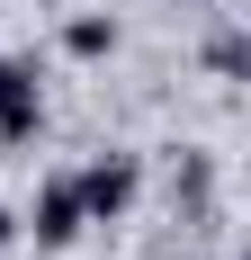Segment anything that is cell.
<instances>
[{
    "label": "cell",
    "instance_id": "1",
    "mask_svg": "<svg viewBox=\"0 0 251 260\" xmlns=\"http://www.w3.org/2000/svg\"><path fill=\"white\" fill-rule=\"evenodd\" d=\"M72 188H81V215H90V224H117V215L135 207V161L108 153V161H90V171H72Z\"/></svg>",
    "mask_w": 251,
    "mask_h": 260
},
{
    "label": "cell",
    "instance_id": "2",
    "mask_svg": "<svg viewBox=\"0 0 251 260\" xmlns=\"http://www.w3.org/2000/svg\"><path fill=\"white\" fill-rule=\"evenodd\" d=\"M36 126H45V99H36V72L0 54V144H36Z\"/></svg>",
    "mask_w": 251,
    "mask_h": 260
},
{
    "label": "cell",
    "instance_id": "3",
    "mask_svg": "<svg viewBox=\"0 0 251 260\" xmlns=\"http://www.w3.org/2000/svg\"><path fill=\"white\" fill-rule=\"evenodd\" d=\"M81 224H90V215H81V188H72V180H45V188H36V207H27V234L45 242V251H63Z\"/></svg>",
    "mask_w": 251,
    "mask_h": 260
},
{
    "label": "cell",
    "instance_id": "4",
    "mask_svg": "<svg viewBox=\"0 0 251 260\" xmlns=\"http://www.w3.org/2000/svg\"><path fill=\"white\" fill-rule=\"evenodd\" d=\"M63 45H72L81 63H99V54H117V18H72V27H63Z\"/></svg>",
    "mask_w": 251,
    "mask_h": 260
},
{
    "label": "cell",
    "instance_id": "5",
    "mask_svg": "<svg viewBox=\"0 0 251 260\" xmlns=\"http://www.w3.org/2000/svg\"><path fill=\"white\" fill-rule=\"evenodd\" d=\"M206 72H225V81L242 72V36H233V27H225V36H215V45H206Z\"/></svg>",
    "mask_w": 251,
    "mask_h": 260
},
{
    "label": "cell",
    "instance_id": "6",
    "mask_svg": "<svg viewBox=\"0 0 251 260\" xmlns=\"http://www.w3.org/2000/svg\"><path fill=\"white\" fill-rule=\"evenodd\" d=\"M9 234H18V224H9V207H0V242H9Z\"/></svg>",
    "mask_w": 251,
    "mask_h": 260
}]
</instances>
